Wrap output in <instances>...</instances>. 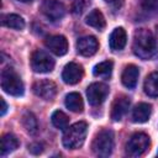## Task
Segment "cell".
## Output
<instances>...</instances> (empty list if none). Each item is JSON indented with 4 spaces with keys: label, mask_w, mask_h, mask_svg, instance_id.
Here are the masks:
<instances>
[{
    "label": "cell",
    "mask_w": 158,
    "mask_h": 158,
    "mask_svg": "<svg viewBox=\"0 0 158 158\" xmlns=\"http://www.w3.org/2000/svg\"><path fill=\"white\" fill-rule=\"evenodd\" d=\"M112 67H114V63L111 60H104V62H101L94 67L93 73L95 77L107 79V78H110V75L112 73Z\"/></svg>",
    "instance_id": "obj_23"
},
{
    "label": "cell",
    "mask_w": 158,
    "mask_h": 158,
    "mask_svg": "<svg viewBox=\"0 0 158 158\" xmlns=\"http://www.w3.org/2000/svg\"><path fill=\"white\" fill-rule=\"evenodd\" d=\"M151 112H152V106L149 104L141 102V104L136 105V107L132 111V121L137 122V123H143V122L148 121Z\"/></svg>",
    "instance_id": "obj_16"
},
{
    "label": "cell",
    "mask_w": 158,
    "mask_h": 158,
    "mask_svg": "<svg viewBox=\"0 0 158 158\" xmlns=\"http://www.w3.org/2000/svg\"><path fill=\"white\" fill-rule=\"evenodd\" d=\"M142 7L148 12L158 11V0H139Z\"/></svg>",
    "instance_id": "obj_26"
},
{
    "label": "cell",
    "mask_w": 158,
    "mask_h": 158,
    "mask_svg": "<svg viewBox=\"0 0 158 158\" xmlns=\"http://www.w3.org/2000/svg\"><path fill=\"white\" fill-rule=\"evenodd\" d=\"M0 102H1V115H5V112H6V110H7V105H6V102H5V100L1 98L0 99Z\"/></svg>",
    "instance_id": "obj_28"
},
{
    "label": "cell",
    "mask_w": 158,
    "mask_h": 158,
    "mask_svg": "<svg viewBox=\"0 0 158 158\" xmlns=\"http://www.w3.org/2000/svg\"><path fill=\"white\" fill-rule=\"evenodd\" d=\"M126 42H127V36L122 27H117L111 32L110 38H109V44L112 51L123 49V47L126 46Z\"/></svg>",
    "instance_id": "obj_13"
},
{
    "label": "cell",
    "mask_w": 158,
    "mask_h": 158,
    "mask_svg": "<svg viewBox=\"0 0 158 158\" xmlns=\"http://www.w3.org/2000/svg\"><path fill=\"white\" fill-rule=\"evenodd\" d=\"M51 120H52L53 126L57 127V128H59V130H65V128L68 127V123H69L68 116H67L63 111H60V110L54 111V112L52 114Z\"/></svg>",
    "instance_id": "obj_24"
},
{
    "label": "cell",
    "mask_w": 158,
    "mask_h": 158,
    "mask_svg": "<svg viewBox=\"0 0 158 158\" xmlns=\"http://www.w3.org/2000/svg\"><path fill=\"white\" fill-rule=\"evenodd\" d=\"M138 74H139V70L136 65L133 64H128L123 72H122V75H121V80H122V84L128 88V89H133L137 84V79H138Z\"/></svg>",
    "instance_id": "obj_14"
},
{
    "label": "cell",
    "mask_w": 158,
    "mask_h": 158,
    "mask_svg": "<svg viewBox=\"0 0 158 158\" xmlns=\"http://www.w3.org/2000/svg\"><path fill=\"white\" fill-rule=\"evenodd\" d=\"M31 67L36 73H49L54 68V59L47 52L37 49L31 56Z\"/></svg>",
    "instance_id": "obj_6"
},
{
    "label": "cell",
    "mask_w": 158,
    "mask_h": 158,
    "mask_svg": "<svg viewBox=\"0 0 158 158\" xmlns=\"http://www.w3.org/2000/svg\"><path fill=\"white\" fill-rule=\"evenodd\" d=\"M46 47L57 56H64L68 52V41L64 36L56 35L51 36L44 41Z\"/></svg>",
    "instance_id": "obj_11"
},
{
    "label": "cell",
    "mask_w": 158,
    "mask_h": 158,
    "mask_svg": "<svg viewBox=\"0 0 158 158\" xmlns=\"http://www.w3.org/2000/svg\"><path fill=\"white\" fill-rule=\"evenodd\" d=\"M17 1H20V2H31L32 0H17Z\"/></svg>",
    "instance_id": "obj_30"
},
{
    "label": "cell",
    "mask_w": 158,
    "mask_h": 158,
    "mask_svg": "<svg viewBox=\"0 0 158 158\" xmlns=\"http://www.w3.org/2000/svg\"><path fill=\"white\" fill-rule=\"evenodd\" d=\"M143 89L148 96L158 98V72H153L146 78Z\"/></svg>",
    "instance_id": "obj_18"
},
{
    "label": "cell",
    "mask_w": 158,
    "mask_h": 158,
    "mask_svg": "<svg viewBox=\"0 0 158 158\" xmlns=\"http://www.w3.org/2000/svg\"><path fill=\"white\" fill-rule=\"evenodd\" d=\"M149 137L143 132L133 133L127 144H126V153L130 157H139L149 148Z\"/></svg>",
    "instance_id": "obj_5"
},
{
    "label": "cell",
    "mask_w": 158,
    "mask_h": 158,
    "mask_svg": "<svg viewBox=\"0 0 158 158\" xmlns=\"http://www.w3.org/2000/svg\"><path fill=\"white\" fill-rule=\"evenodd\" d=\"M156 33H157V40H158V25H157V27H156Z\"/></svg>",
    "instance_id": "obj_31"
},
{
    "label": "cell",
    "mask_w": 158,
    "mask_h": 158,
    "mask_svg": "<svg viewBox=\"0 0 158 158\" xmlns=\"http://www.w3.org/2000/svg\"><path fill=\"white\" fill-rule=\"evenodd\" d=\"M94 153L99 157H109L114 149V132L111 130H101L93 141Z\"/></svg>",
    "instance_id": "obj_4"
},
{
    "label": "cell",
    "mask_w": 158,
    "mask_h": 158,
    "mask_svg": "<svg viewBox=\"0 0 158 158\" xmlns=\"http://www.w3.org/2000/svg\"><path fill=\"white\" fill-rule=\"evenodd\" d=\"M21 122H22V126L23 128L30 133V135H36L37 131H38V122H37V118L36 116L30 112V111H26L22 117H21Z\"/></svg>",
    "instance_id": "obj_22"
},
{
    "label": "cell",
    "mask_w": 158,
    "mask_h": 158,
    "mask_svg": "<svg viewBox=\"0 0 158 158\" xmlns=\"http://www.w3.org/2000/svg\"><path fill=\"white\" fill-rule=\"evenodd\" d=\"M1 88L5 93L12 96H21L25 90L21 78L10 67L1 70Z\"/></svg>",
    "instance_id": "obj_3"
},
{
    "label": "cell",
    "mask_w": 158,
    "mask_h": 158,
    "mask_svg": "<svg viewBox=\"0 0 158 158\" xmlns=\"http://www.w3.org/2000/svg\"><path fill=\"white\" fill-rule=\"evenodd\" d=\"M88 5H89L88 0H75L72 5V12L75 15H80L86 9Z\"/></svg>",
    "instance_id": "obj_25"
},
{
    "label": "cell",
    "mask_w": 158,
    "mask_h": 158,
    "mask_svg": "<svg viewBox=\"0 0 158 158\" xmlns=\"http://www.w3.org/2000/svg\"><path fill=\"white\" fill-rule=\"evenodd\" d=\"M109 94V86L104 83H93L86 89L88 101L93 106L101 105Z\"/></svg>",
    "instance_id": "obj_7"
},
{
    "label": "cell",
    "mask_w": 158,
    "mask_h": 158,
    "mask_svg": "<svg viewBox=\"0 0 158 158\" xmlns=\"http://www.w3.org/2000/svg\"><path fill=\"white\" fill-rule=\"evenodd\" d=\"M65 106L73 112H81L84 109L83 99L78 93H69L65 96Z\"/></svg>",
    "instance_id": "obj_20"
},
{
    "label": "cell",
    "mask_w": 158,
    "mask_h": 158,
    "mask_svg": "<svg viewBox=\"0 0 158 158\" xmlns=\"http://www.w3.org/2000/svg\"><path fill=\"white\" fill-rule=\"evenodd\" d=\"M57 89L58 88H57L56 83L52 80H47V79L38 80L32 86L33 93L43 100H53L54 96L57 95Z\"/></svg>",
    "instance_id": "obj_9"
},
{
    "label": "cell",
    "mask_w": 158,
    "mask_h": 158,
    "mask_svg": "<svg viewBox=\"0 0 158 158\" xmlns=\"http://www.w3.org/2000/svg\"><path fill=\"white\" fill-rule=\"evenodd\" d=\"M85 22L89 26H91V27H94L96 30H100V31L104 30L105 28V25H106L105 17H104L102 12L100 10H98V9H94V10H91L88 14V16L85 19Z\"/></svg>",
    "instance_id": "obj_17"
},
{
    "label": "cell",
    "mask_w": 158,
    "mask_h": 158,
    "mask_svg": "<svg viewBox=\"0 0 158 158\" xmlns=\"http://www.w3.org/2000/svg\"><path fill=\"white\" fill-rule=\"evenodd\" d=\"M28 151L33 154H40L42 151H43V146L42 143H38V142H35V143H31L28 146Z\"/></svg>",
    "instance_id": "obj_27"
},
{
    "label": "cell",
    "mask_w": 158,
    "mask_h": 158,
    "mask_svg": "<svg viewBox=\"0 0 158 158\" xmlns=\"http://www.w3.org/2000/svg\"><path fill=\"white\" fill-rule=\"evenodd\" d=\"M133 53L141 59H151L157 53L156 40L149 30L139 28L133 35Z\"/></svg>",
    "instance_id": "obj_1"
},
{
    "label": "cell",
    "mask_w": 158,
    "mask_h": 158,
    "mask_svg": "<svg viewBox=\"0 0 158 158\" xmlns=\"http://www.w3.org/2000/svg\"><path fill=\"white\" fill-rule=\"evenodd\" d=\"M88 132V125L84 121H79L67 127L63 133V146L68 149H77L83 146Z\"/></svg>",
    "instance_id": "obj_2"
},
{
    "label": "cell",
    "mask_w": 158,
    "mask_h": 158,
    "mask_svg": "<svg viewBox=\"0 0 158 158\" xmlns=\"http://www.w3.org/2000/svg\"><path fill=\"white\" fill-rule=\"evenodd\" d=\"M84 75V70H83V67L78 63H74V62H70L68 63L64 69H63V73H62V79L65 84H69V85H73V84H77L81 80Z\"/></svg>",
    "instance_id": "obj_10"
},
{
    "label": "cell",
    "mask_w": 158,
    "mask_h": 158,
    "mask_svg": "<svg viewBox=\"0 0 158 158\" xmlns=\"http://www.w3.org/2000/svg\"><path fill=\"white\" fill-rule=\"evenodd\" d=\"M19 147V139L11 135V133H6L2 136L1 138V156H6L10 152H14L16 148Z\"/></svg>",
    "instance_id": "obj_21"
},
{
    "label": "cell",
    "mask_w": 158,
    "mask_h": 158,
    "mask_svg": "<svg viewBox=\"0 0 158 158\" xmlns=\"http://www.w3.org/2000/svg\"><path fill=\"white\" fill-rule=\"evenodd\" d=\"M128 107H130V100L127 98H125V96L117 98L111 109V118L114 121H120L127 112Z\"/></svg>",
    "instance_id": "obj_15"
},
{
    "label": "cell",
    "mask_w": 158,
    "mask_h": 158,
    "mask_svg": "<svg viewBox=\"0 0 158 158\" xmlns=\"http://www.w3.org/2000/svg\"><path fill=\"white\" fill-rule=\"evenodd\" d=\"M106 2H109V4H111V5H115V6H118L120 4H121V1L122 0H105Z\"/></svg>",
    "instance_id": "obj_29"
},
{
    "label": "cell",
    "mask_w": 158,
    "mask_h": 158,
    "mask_svg": "<svg viewBox=\"0 0 158 158\" xmlns=\"http://www.w3.org/2000/svg\"><path fill=\"white\" fill-rule=\"evenodd\" d=\"M1 23L5 27L14 28V30H22L25 27V21L21 16L16 14H7L1 16Z\"/></svg>",
    "instance_id": "obj_19"
},
{
    "label": "cell",
    "mask_w": 158,
    "mask_h": 158,
    "mask_svg": "<svg viewBox=\"0 0 158 158\" xmlns=\"http://www.w3.org/2000/svg\"><path fill=\"white\" fill-rule=\"evenodd\" d=\"M157 156H158V152H157Z\"/></svg>",
    "instance_id": "obj_32"
},
{
    "label": "cell",
    "mask_w": 158,
    "mask_h": 158,
    "mask_svg": "<svg viewBox=\"0 0 158 158\" xmlns=\"http://www.w3.org/2000/svg\"><path fill=\"white\" fill-rule=\"evenodd\" d=\"M41 11L52 21H58L65 15V7L58 0H43Z\"/></svg>",
    "instance_id": "obj_8"
},
{
    "label": "cell",
    "mask_w": 158,
    "mask_h": 158,
    "mask_svg": "<svg viewBox=\"0 0 158 158\" xmlns=\"http://www.w3.org/2000/svg\"><path fill=\"white\" fill-rule=\"evenodd\" d=\"M99 48V43L95 37L93 36H85L78 40L77 42V51L79 54L84 57H90L96 53Z\"/></svg>",
    "instance_id": "obj_12"
}]
</instances>
